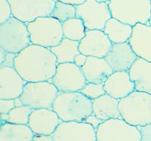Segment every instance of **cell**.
<instances>
[{"mask_svg":"<svg viewBox=\"0 0 151 141\" xmlns=\"http://www.w3.org/2000/svg\"><path fill=\"white\" fill-rule=\"evenodd\" d=\"M58 61L49 48L31 44L15 55L14 67L27 82L49 81L56 72Z\"/></svg>","mask_w":151,"mask_h":141,"instance_id":"obj_1","label":"cell"},{"mask_svg":"<svg viewBox=\"0 0 151 141\" xmlns=\"http://www.w3.org/2000/svg\"><path fill=\"white\" fill-rule=\"evenodd\" d=\"M52 110L61 121H85L92 114V100L80 91L59 92Z\"/></svg>","mask_w":151,"mask_h":141,"instance_id":"obj_2","label":"cell"},{"mask_svg":"<svg viewBox=\"0 0 151 141\" xmlns=\"http://www.w3.org/2000/svg\"><path fill=\"white\" fill-rule=\"evenodd\" d=\"M122 119L132 125L144 126L151 122V94L134 90L119 100Z\"/></svg>","mask_w":151,"mask_h":141,"instance_id":"obj_3","label":"cell"},{"mask_svg":"<svg viewBox=\"0 0 151 141\" xmlns=\"http://www.w3.org/2000/svg\"><path fill=\"white\" fill-rule=\"evenodd\" d=\"M108 7L112 17L134 26L137 24H149L151 0H110Z\"/></svg>","mask_w":151,"mask_h":141,"instance_id":"obj_4","label":"cell"},{"mask_svg":"<svg viewBox=\"0 0 151 141\" xmlns=\"http://www.w3.org/2000/svg\"><path fill=\"white\" fill-rule=\"evenodd\" d=\"M26 24L32 44L50 48L58 45L64 38L62 23L52 16L37 17Z\"/></svg>","mask_w":151,"mask_h":141,"instance_id":"obj_5","label":"cell"},{"mask_svg":"<svg viewBox=\"0 0 151 141\" xmlns=\"http://www.w3.org/2000/svg\"><path fill=\"white\" fill-rule=\"evenodd\" d=\"M31 44L26 23L12 16L0 24V45L6 52L17 54Z\"/></svg>","mask_w":151,"mask_h":141,"instance_id":"obj_6","label":"cell"},{"mask_svg":"<svg viewBox=\"0 0 151 141\" xmlns=\"http://www.w3.org/2000/svg\"><path fill=\"white\" fill-rule=\"evenodd\" d=\"M59 91L50 81L26 82L20 99L31 109H52Z\"/></svg>","mask_w":151,"mask_h":141,"instance_id":"obj_7","label":"cell"},{"mask_svg":"<svg viewBox=\"0 0 151 141\" xmlns=\"http://www.w3.org/2000/svg\"><path fill=\"white\" fill-rule=\"evenodd\" d=\"M96 138L98 141H141V134L138 127L132 125L122 118L110 119L97 127Z\"/></svg>","mask_w":151,"mask_h":141,"instance_id":"obj_8","label":"cell"},{"mask_svg":"<svg viewBox=\"0 0 151 141\" xmlns=\"http://www.w3.org/2000/svg\"><path fill=\"white\" fill-rule=\"evenodd\" d=\"M49 81L59 92L80 91L87 82L82 68L75 63L58 64L55 74Z\"/></svg>","mask_w":151,"mask_h":141,"instance_id":"obj_9","label":"cell"},{"mask_svg":"<svg viewBox=\"0 0 151 141\" xmlns=\"http://www.w3.org/2000/svg\"><path fill=\"white\" fill-rule=\"evenodd\" d=\"M76 7V17L83 20L86 29L103 30L106 23L112 17L107 2L86 0Z\"/></svg>","mask_w":151,"mask_h":141,"instance_id":"obj_10","label":"cell"},{"mask_svg":"<svg viewBox=\"0 0 151 141\" xmlns=\"http://www.w3.org/2000/svg\"><path fill=\"white\" fill-rule=\"evenodd\" d=\"M14 17L24 23L52 15L55 0H9Z\"/></svg>","mask_w":151,"mask_h":141,"instance_id":"obj_11","label":"cell"},{"mask_svg":"<svg viewBox=\"0 0 151 141\" xmlns=\"http://www.w3.org/2000/svg\"><path fill=\"white\" fill-rule=\"evenodd\" d=\"M52 137L53 140L95 141L96 128L85 121H62Z\"/></svg>","mask_w":151,"mask_h":141,"instance_id":"obj_12","label":"cell"},{"mask_svg":"<svg viewBox=\"0 0 151 141\" xmlns=\"http://www.w3.org/2000/svg\"><path fill=\"white\" fill-rule=\"evenodd\" d=\"M112 45V42L103 30L87 29L86 36L79 41V50L86 56L105 58Z\"/></svg>","mask_w":151,"mask_h":141,"instance_id":"obj_13","label":"cell"},{"mask_svg":"<svg viewBox=\"0 0 151 141\" xmlns=\"http://www.w3.org/2000/svg\"><path fill=\"white\" fill-rule=\"evenodd\" d=\"M26 82L14 67L1 66L0 99H16L20 97Z\"/></svg>","mask_w":151,"mask_h":141,"instance_id":"obj_14","label":"cell"},{"mask_svg":"<svg viewBox=\"0 0 151 141\" xmlns=\"http://www.w3.org/2000/svg\"><path fill=\"white\" fill-rule=\"evenodd\" d=\"M61 122L52 109H34L29 115L27 125L35 134L52 135Z\"/></svg>","mask_w":151,"mask_h":141,"instance_id":"obj_15","label":"cell"},{"mask_svg":"<svg viewBox=\"0 0 151 141\" xmlns=\"http://www.w3.org/2000/svg\"><path fill=\"white\" fill-rule=\"evenodd\" d=\"M138 58L129 42L113 43L105 59L113 71H129Z\"/></svg>","mask_w":151,"mask_h":141,"instance_id":"obj_16","label":"cell"},{"mask_svg":"<svg viewBox=\"0 0 151 141\" xmlns=\"http://www.w3.org/2000/svg\"><path fill=\"white\" fill-rule=\"evenodd\" d=\"M106 94L120 100L135 90L129 71H113L104 83Z\"/></svg>","mask_w":151,"mask_h":141,"instance_id":"obj_17","label":"cell"},{"mask_svg":"<svg viewBox=\"0 0 151 141\" xmlns=\"http://www.w3.org/2000/svg\"><path fill=\"white\" fill-rule=\"evenodd\" d=\"M128 42L137 57L151 61V26L149 24L138 23L134 25Z\"/></svg>","mask_w":151,"mask_h":141,"instance_id":"obj_18","label":"cell"},{"mask_svg":"<svg viewBox=\"0 0 151 141\" xmlns=\"http://www.w3.org/2000/svg\"><path fill=\"white\" fill-rule=\"evenodd\" d=\"M88 82L104 84L113 72L105 58L88 56L86 64L81 67Z\"/></svg>","mask_w":151,"mask_h":141,"instance_id":"obj_19","label":"cell"},{"mask_svg":"<svg viewBox=\"0 0 151 141\" xmlns=\"http://www.w3.org/2000/svg\"><path fill=\"white\" fill-rule=\"evenodd\" d=\"M136 91L151 94V61L138 57L129 70Z\"/></svg>","mask_w":151,"mask_h":141,"instance_id":"obj_20","label":"cell"},{"mask_svg":"<svg viewBox=\"0 0 151 141\" xmlns=\"http://www.w3.org/2000/svg\"><path fill=\"white\" fill-rule=\"evenodd\" d=\"M92 113L103 122L122 118L119 110V100L107 94L92 100Z\"/></svg>","mask_w":151,"mask_h":141,"instance_id":"obj_21","label":"cell"},{"mask_svg":"<svg viewBox=\"0 0 151 141\" xmlns=\"http://www.w3.org/2000/svg\"><path fill=\"white\" fill-rule=\"evenodd\" d=\"M35 134L28 125L15 124L6 122L0 129V141L33 140Z\"/></svg>","mask_w":151,"mask_h":141,"instance_id":"obj_22","label":"cell"},{"mask_svg":"<svg viewBox=\"0 0 151 141\" xmlns=\"http://www.w3.org/2000/svg\"><path fill=\"white\" fill-rule=\"evenodd\" d=\"M133 26L111 17L105 24L103 31L108 36L112 43H122L128 42L132 36Z\"/></svg>","mask_w":151,"mask_h":141,"instance_id":"obj_23","label":"cell"},{"mask_svg":"<svg viewBox=\"0 0 151 141\" xmlns=\"http://www.w3.org/2000/svg\"><path fill=\"white\" fill-rule=\"evenodd\" d=\"M79 45V41H74L64 37L58 45L49 49L55 55L58 64L73 63L76 56L80 53Z\"/></svg>","mask_w":151,"mask_h":141,"instance_id":"obj_24","label":"cell"},{"mask_svg":"<svg viewBox=\"0 0 151 141\" xmlns=\"http://www.w3.org/2000/svg\"><path fill=\"white\" fill-rule=\"evenodd\" d=\"M64 37L74 41H80L86 36V28L79 17H73L62 23Z\"/></svg>","mask_w":151,"mask_h":141,"instance_id":"obj_25","label":"cell"},{"mask_svg":"<svg viewBox=\"0 0 151 141\" xmlns=\"http://www.w3.org/2000/svg\"><path fill=\"white\" fill-rule=\"evenodd\" d=\"M51 16L64 23L67 20L76 17V7L71 4L56 1Z\"/></svg>","mask_w":151,"mask_h":141,"instance_id":"obj_26","label":"cell"},{"mask_svg":"<svg viewBox=\"0 0 151 141\" xmlns=\"http://www.w3.org/2000/svg\"><path fill=\"white\" fill-rule=\"evenodd\" d=\"M32 110L33 109L25 105L15 107L9 112V118L8 122L15 124L27 125Z\"/></svg>","mask_w":151,"mask_h":141,"instance_id":"obj_27","label":"cell"},{"mask_svg":"<svg viewBox=\"0 0 151 141\" xmlns=\"http://www.w3.org/2000/svg\"><path fill=\"white\" fill-rule=\"evenodd\" d=\"M80 92L91 100H94V99L106 94V91L104 88V84L88 82L85 84L83 89L81 90Z\"/></svg>","mask_w":151,"mask_h":141,"instance_id":"obj_28","label":"cell"},{"mask_svg":"<svg viewBox=\"0 0 151 141\" xmlns=\"http://www.w3.org/2000/svg\"><path fill=\"white\" fill-rule=\"evenodd\" d=\"M13 16L9 0H0V24L5 22Z\"/></svg>","mask_w":151,"mask_h":141,"instance_id":"obj_29","label":"cell"},{"mask_svg":"<svg viewBox=\"0 0 151 141\" xmlns=\"http://www.w3.org/2000/svg\"><path fill=\"white\" fill-rule=\"evenodd\" d=\"M14 107V99H0V113H9Z\"/></svg>","mask_w":151,"mask_h":141,"instance_id":"obj_30","label":"cell"},{"mask_svg":"<svg viewBox=\"0 0 151 141\" xmlns=\"http://www.w3.org/2000/svg\"><path fill=\"white\" fill-rule=\"evenodd\" d=\"M141 134V141L151 140V122L150 124L138 127Z\"/></svg>","mask_w":151,"mask_h":141,"instance_id":"obj_31","label":"cell"},{"mask_svg":"<svg viewBox=\"0 0 151 141\" xmlns=\"http://www.w3.org/2000/svg\"><path fill=\"white\" fill-rule=\"evenodd\" d=\"M85 122H88V123H89V124H91V125L94 126L95 128H97V127H98V126L101 125V123L103 121L101 120V119H99L98 118H97L96 116H95V115L92 113V114H91L89 116H88L87 119L85 120Z\"/></svg>","mask_w":151,"mask_h":141,"instance_id":"obj_32","label":"cell"},{"mask_svg":"<svg viewBox=\"0 0 151 141\" xmlns=\"http://www.w3.org/2000/svg\"><path fill=\"white\" fill-rule=\"evenodd\" d=\"M88 56L83 54L82 53H79V54H77L75 57V59H74V62L78 67H82L85 64H86V60H87Z\"/></svg>","mask_w":151,"mask_h":141,"instance_id":"obj_33","label":"cell"},{"mask_svg":"<svg viewBox=\"0 0 151 141\" xmlns=\"http://www.w3.org/2000/svg\"><path fill=\"white\" fill-rule=\"evenodd\" d=\"M33 140L39 141H52L53 140L52 135H45V134H35Z\"/></svg>","mask_w":151,"mask_h":141,"instance_id":"obj_34","label":"cell"},{"mask_svg":"<svg viewBox=\"0 0 151 141\" xmlns=\"http://www.w3.org/2000/svg\"><path fill=\"white\" fill-rule=\"evenodd\" d=\"M55 1H60V2L71 4V5H78L83 3L86 0H55Z\"/></svg>","mask_w":151,"mask_h":141,"instance_id":"obj_35","label":"cell"},{"mask_svg":"<svg viewBox=\"0 0 151 141\" xmlns=\"http://www.w3.org/2000/svg\"><path fill=\"white\" fill-rule=\"evenodd\" d=\"M6 54H7V52H5V49H3V48L1 47V49H0V59H1V61H0V64H2L4 63V61H5V57H6Z\"/></svg>","mask_w":151,"mask_h":141,"instance_id":"obj_36","label":"cell"},{"mask_svg":"<svg viewBox=\"0 0 151 141\" xmlns=\"http://www.w3.org/2000/svg\"><path fill=\"white\" fill-rule=\"evenodd\" d=\"M0 117H1V122H2V123H5V122H8L9 118V113H1Z\"/></svg>","mask_w":151,"mask_h":141,"instance_id":"obj_37","label":"cell"},{"mask_svg":"<svg viewBox=\"0 0 151 141\" xmlns=\"http://www.w3.org/2000/svg\"><path fill=\"white\" fill-rule=\"evenodd\" d=\"M97 1L100 2H108L110 0H97Z\"/></svg>","mask_w":151,"mask_h":141,"instance_id":"obj_38","label":"cell"},{"mask_svg":"<svg viewBox=\"0 0 151 141\" xmlns=\"http://www.w3.org/2000/svg\"><path fill=\"white\" fill-rule=\"evenodd\" d=\"M149 24L151 26V16H150V20H149Z\"/></svg>","mask_w":151,"mask_h":141,"instance_id":"obj_39","label":"cell"}]
</instances>
